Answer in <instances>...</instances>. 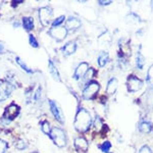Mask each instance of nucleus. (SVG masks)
I'll list each match as a JSON object with an SVG mask.
<instances>
[{
    "instance_id": "18",
    "label": "nucleus",
    "mask_w": 153,
    "mask_h": 153,
    "mask_svg": "<svg viewBox=\"0 0 153 153\" xmlns=\"http://www.w3.org/2000/svg\"><path fill=\"white\" fill-rule=\"evenodd\" d=\"M16 62L18 63V65H19V66H21L22 70H24L25 71H26V73L30 74V75H32V74H34V71L32 70V68H30L29 66L27 65L26 63H25L24 61L19 57V56H16Z\"/></svg>"
},
{
    "instance_id": "7",
    "label": "nucleus",
    "mask_w": 153,
    "mask_h": 153,
    "mask_svg": "<svg viewBox=\"0 0 153 153\" xmlns=\"http://www.w3.org/2000/svg\"><path fill=\"white\" fill-rule=\"evenodd\" d=\"M49 105H50V110L52 112V114L54 115V117L58 120L60 124L65 123V117H63V113L61 111L60 107L58 106L57 103L53 100H49Z\"/></svg>"
},
{
    "instance_id": "9",
    "label": "nucleus",
    "mask_w": 153,
    "mask_h": 153,
    "mask_svg": "<svg viewBox=\"0 0 153 153\" xmlns=\"http://www.w3.org/2000/svg\"><path fill=\"white\" fill-rule=\"evenodd\" d=\"M19 113V107L16 104H14V103H11L10 105L6 107L5 112H4V117L11 120L14 117H18Z\"/></svg>"
},
{
    "instance_id": "24",
    "label": "nucleus",
    "mask_w": 153,
    "mask_h": 153,
    "mask_svg": "<svg viewBox=\"0 0 153 153\" xmlns=\"http://www.w3.org/2000/svg\"><path fill=\"white\" fill-rule=\"evenodd\" d=\"M147 81L148 83L153 87V65L150 66L149 70H148V73H147Z\"/></svg>"
},
{
    "instance_id": "4",
    "label": "nucleus",
    "mask_w": 153,
    "mask_h": 153,
    "mask_svg": "<svg viewBox=\"0 0 153 153\" xmlns=\"http://www.w3.org/2000/svg\"><path fill=\"white\" fill-rule=\"evenodd\" d=\"M127 86H128V90L130 92H137V91H139L143 87V82L141 79H139L135 75H131L128 76Z\"/></svg>"
},
{
    "instance_id": "23",
    "label": "nucleus",
    "mask_w": 153,
    "mask_h": 153,
    "mask_svg": "<svg viewBox=\"0 0 153 153\" xmlns=\"http://www.w3.org/2000/svg\"><path fill=\"white\" fill-rule=\"evenodd\" d=\"M41 129H42V132L43 133H45V134H50V132H51V130H50V124H49L48 122H43L42 123V125H41Z\"/></svg>"
},
{
    "instance_id": "28",
    "label": "nucleus",
    "mask_w": 153,
    "mask_h": 153,
    "mask_svg": "<svg viewBox=\"0 0 153 153\" xmlns=\"http://www.w3.org/2000/svg\"><path fill=\"white\" fill-rule=\"evenodd\" d=\"M94 126H95V129L98 130V131H100L101 128H102L103 124H102V120H101V118L99 117H96L95 122H94Z\"/></svg>"
},
{
    "instance_id": "5",
    "label": "nucleus",
    "mask_w": 153,
    "mask_h": 153,
    "mask_svg": "<svg viewBox=\"0 0 153 153\" xmlns=\"http://www.w3.org/2000/svg\"><path fill=\"white\" fill-rule=\"evenodd\" d=\"M49 35L55 39L56 41L61 42L68 36V30L65 29V27H55V28L52 27L49 30Z\"/></svg>"
},
{
    "instance_id": "1",
    "label": "nucleus",
    "mask_w": 153,
    "mask_h": 153,
    "mask_svg": "<svg viewBox=\"0 0 153 153\" xmlns=\"http://www.w3.org/2000/svg\"><path fill=\"white\" fill-rule=\"evenodd\" d=\"M91 125H92V118L89 111L85 108H80L75 117V123H74L75 129L79 133H86L90 129Z\"/></svg>"
},
{
    "instance_id": "16",
    "label": "nucleus",
    "mask_w": 153,
    "mask_h": 153,
    "mask_svg": "<svg viewBox=\"0 0 153 153\" xmlns=\"http://www.w3.org/2000/svg\"><path fill=\"white\" fill-rule=\"evenodd\" d=\"M23 27L27 31H31L34 29V19L31 16H25L23 19Z\"/></svg>"
},
{
    "instance_id": "12",
    "label": "nucleus",
    "mask_w": 153,
    "mask_h": 153,
    "mask_svg": "<svg viewBox=\"0 0 153 153\" xmlns=\"http://www.w3.org/2000/svg\"><path fill=\"white\" fill-rule=\"evenodd\" d=\"M82 26V23L79 19L75 16H70L65 22V29L66 30H76Z\"/></svg>"
},
{
    "instance_id": "2",
    "label": "nucleus",
    "mask_w": 153,
    "mask_h": 153,
    "mask_svg": "<svg viewBox=\"0 0 153 153\" xmlns=\"http://www.w3.org/2000/svg\"><path fill=\"white\" fill-rule=\"evenodd\" d=\"M50 138L52 139V141L54 142V144L59 148H63L66 145V136L65 134V131L59 129V128H53L51 130Z\"/></svg>"
},
{
    "instance_id": "3",
    "label": "nucleus",
    "mask_w": 153,
    "mask_h": 153,
    "mask_svg": "<svg viewBox=\"0 0 153 153\" xmlns=\"http://www.w3.org/2000/svg\"><path fill=\"white\" fill-rule=\"evenodd\" d=\"M99 89L100 86L96 81H90L83 91V98L86 100L94 99L96 95H97L98 91H99Z\"/></svg>"
},
{
    "instance_id": "15",
    "label": "nucleus",
    "mask_w": 153,
    "mask_h": 153,
    "mask_svg": "<svg viewBox=\"0 0 153 153\" xmlns=\"http://www.w3.org/2000/svg\"><path fill=\"white\" fill-rule=\"evenodd\" d=\"M48 68L49 71H50L51 76L54 78L55 81H58V82H61V79H60V75H59V71L57 70V68L55 66V65L53 63V61L51 59L48 60Z\"/></svg>"
},
{
    "instance_id": "13",
    "label": "nucleus",
    "mask_w": 153,
    "mask_h": 153,
    "mask_svg": "<svg viewBox=\"0 0 153 153\" xmlns=\"http://www.w3.org/2000/svg\"><path fill=\"white\" fill-rule=\"evenodd\" d=\"M76 43L75 41L68 42L62 47V52L65 55H71V54L76 52Z\"/></svg>"
},
{
    "instance_id": "35",
    "label": "nucleus",
    "mask_w": 153,
    "mask_h": 153,
    "mask_svg": "<svg viewBox=\"0 0 153 153\" xmlns=\"http://www.w3.org/2000/svg\"><path fill=\"white\" fill-rule=\"evenodd\" d=\"M33 153H38V152H33Z\"/></svg>"
},
{
    "instance_id": "32",
    "label": "nucleus",
    "mask_w": 153,
    "mask_h": 153,
    "mask_svg": "<svg viewBox=\"0 0 153 153\" xmlns=\"http://www.w3.org/2000/svg\"><path fill=\"white\" fill-rule=\"evenodd\" d=\"M139 153H151V150H150V148L148 146H143Z\"/></svg>"
},
{
    "instance_id": "17",
    "label": "nucleus",
    "mask_w": 153,
    "mask_h": 153,
    "mask_svg": "<svg viewBox=\"0 0 153 153\" xmlns=\"http://www.w3.org/2000/svg\"><path fill=\"white\" fill-rule=\"evenodd\" d=\"M139 130L141 131L142 133L147 134V133H150L153 130V126L151 123H149V122H142L141 124L139 125Z\"/></svg>"
},
{
    "instance_id": "20",
    "label": "nucleus",
    "mask_w": 153,
    "mask_h": 153,
    "mask_svg": "<svg viewBox=\"0 0 153 153\" xmlns=\"http://www.w3.org/2000/svg\"><path fill=\"white\" fill-rule=\"evenodd\" d=\"M136 60H137V68H140V70H143V68H144V65H145V58L141 54V52H138L137 59H136Z\"/></svg>"
},
{
    "instance_id": "19",
    "label": "nucleus",
    "mask_w": 153,
    "mask_h": 153,
    "mask_svg": "<svg viewBox=\"0 0 153 153\" xmlns=\"http://www.w3.org/2000/svg\"><path fill=\"white\" fill-rule=\"evenodd\" d=\"M97 61H98V65H99V66H104L106 65V62L108 61V53H106L105 51H102L99 56H98L97 58Z\"/></svg>"
},
{
    "instance_id": "25",
    "label": "nucleus",
    "mask_w": 153,
    "mask_h": 153,
    "mask_svg": "<svg viewBox=\"0 0 153 153\" xmlns=\"http://www.w3.org/2000/svg\"><path fill=\"white\" fill-rule=\"evenodd\" d=\"M127 21L131 22V23H134V22H140L141 19H140V18L137 16V14L134 13V12H132V13H130L129 16H127Z\"/></svg>"
},
{
    "instance_id": "22",
    "label": "nucleus",
    "mask_w": 153,
    "mask_h": 153,
    "mask_svg": "<svg viewBox=\"0 0 153 153\" xmlns=\"http://www.w3.org/2000/svg\"><path fill=\"white\" fill-rule=\"evenodd\" d=\"M110 148H111V143H110L109 141H105V142H103L101 145H99V149H101L103 152H106V153L109 152Z\"/></svg>"
},
{
    "instance_id": "27",
    "label": "nucleus",
    "mask_w": 153,
    "mask_h": 153,
    "mask_svg": "<svg viewBox=\"0 0 153 153\" xmlns=\"http://www.w3.org/2000/svg\"><path fill=\"white\" fill-rule=\"evenodd\" d=\"M29 42H30V45L33 46L34 48H38V47H39L38 42H37L36 38H35V37H34L33 35H32V34L29 36Z\"/></svg>"
},
{
    "instance_id": "34",
    "label": "nucleus",
    "mask_w": 153,
    "mask_h": 153,
    "mask_svg": "<svg viewBox=\"0 0 153 153\" xmlns=\"http://www.w3.org/2000/svg\"><path fill=\"white\" fill-rule=\"evenodd\" d=\"M4 51V44L2 42H0V52H3Z\"/></svg>"
},
{
    "instance_id": "26",
    "label": "nucleus",
    "mask_w": 153,
    "mask_h": 153,
    "mask_svg": "<svg viewBox=\"0 0 153 153\" xmlns=\"http://www.w3.org/2000/svg\"><path fill=\"white\" fill-rule=\"evenodd\" d=\"M65 16H59V18H57L56 19H54V22L52 23V27L53 28H55V27H60V25L63 23V21H65Z\"/></svg>"
},
{
    "instance_id": "8",
    "label": "nucleus",
    "mask_w": 153,
    "mask_h": 153,
    "mask_svg": "<svg viewBox=\"0 0 153 153\" xmlns=\"http://www.w3.org/2000/svg\"><path fill=\"white\" fill-rule=\"evenodd\" d=\"M13 89L14 87L9 82H0V101L5 100Z\"/></svg>"
},
{
    "instance_id": "30",
    "label": "nucleus",
    "mask_w": 153,
    "mask_h": 153,
    "mask_svg": "<svg viewBox=\"0 0 153 153\" xmlns=\"http://www.w3.org/2000/svg\"><path fill=\"white\" fill-rule=\"evenodd\" d=\"M7 148H8V143L0 139V153H4Z\"/></svg>"
},
{
    "instance_id": "14",
    "label": "nucleus",
    "mask_w": 153,
    "mask_h": 153,
    "mask_svg": "<svg viewBox=\"0 0 153 153\" xmlns=\"http://www.w3.org/2000/svg\"><path fill=\"white\" fill-rule=\"evenodd\" d=\"M117 87H118V82L117 79L115 78L110 79L107 83V86H106V93L109 95L114 94L115 91L117 90Z\"/></svg>"
},
{
    "instance_id": "31",
    "label": "nucleus",
    "mask_w": 153,
    "mask_h": 153,
    "mask_svg": "<svg viewBox=\"0 0 153 153\" xmlns=\"http://www.w3.org/2000/svg\"><path fill=\"white\" fill-rule=\"evenodd\" d=\"M40 97H41V88L39 87L35 92V94H34V99H35L36 101H38L39 99H40Z\"/></svg>"
},
{
    "instance_id": "10",
    "label": "nucleus",
    "mask_w": 153,
    "mask_h": 153,
    "mask_svg": "<svg viewBox=\"0 0 153 153\" xmlns=\"http://www.w3.org/2000/svg\"><path fill=\"white\" fill-rule=\"evenodd\" d=\"M89 70V65L87 62H82L78 65V68H76L75 75H74V78L76 80H80V79L84 78V76L86 75V73Z\"/></svg>"
},
{
    "instance_id": "21",
    "label": "nucleus",
    "mask_w": 153,
    "mask_h": 153,
    "mask_svg": "<svg viewBox=\"0 0 153 153\" xmlns=\"http://www.w3.org/2000/svg\"><path fill=\"white\" fill-rule=\"evenodd\" d=\"M14 146H16V149H19V150H24V149H27V147H28V143L25 141V140H19V141L16 142Z\"/></svg>"
},
{
    "instance_id": "6",
    "label": "nucleus",
    "mask_w": 153,
    "mask_h": 153,
    "mask_svg": "<svg viewBox=\"0 0 153 153\" xmlns=\"http://www.w3.org/2000/svg\"><path fill=\"white\" fill-rule=\"evenodd\" d=\"M52 9L48 6L42 7V8L39 9V18H40L41 24L44 27L48 26L49 23H50L51 19H52Z\"/></svg>"
},
{
    "instance_id": "33",
    "label": "nucleus",
    "mask_w": 153,
    "mask_h": 153,
    "mask_svg": "<svg viewBox=\"0 0 153 153\" xmlns=\"http://www.w3.org/2000/svg\"><path fill=\"white\" fill-rule=\"evenodd\" d=\"M110 3H111L110 0H100L99 1V4H101V5H108Z\"/></svg>"
},
{
    "instance_id": "11",
    "label": "nucleus",
    "mask_w": 153,
    "mask_h": 153,
    "mask_svg": "<svg viewBox=\"0 0 153 153\" xmlns=\"http://www.w3.org/2000/svg\"><path fill=\"white\" fill-rule=\"evenodd\" d=\"M75 147L80 153H85L88 150L87 140L83 137H78L75 140Z\"/></svg>"
},
{
    "instance_id": "29",
    "label": "nucleus",
    "mask_w": 153,
    "mask_h": 153,
    "mask_svg": "<svg viewBox=\"0 0 153 153\" xmlns=\"http://www.w3.org/2000/svg\"><path fill=\"white\" fill-rule=\"evenodd\" d=\"M94 74H95V71H94V68H90V70H88V71L86 73V75L84 76V78L86 79L87 81H89L90 82L91 81V79H92V76H94Z\"/></svg>"
}]
</instances>
